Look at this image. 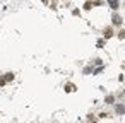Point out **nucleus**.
<instances>
[{
    "label": "nucleus",
    "mask_w": 125,
    "mask_h": 123,
    "mask_svg": "<svg viewBox=\"0 0 125 123\" xmlns=\"http://www.w3.org/2000/svg\"><path fill=\"white\" fill-rule=\"evenodd\" d=\"M111 21H113V24H115V26H120V24H122V17H120L118 14H115V16L111 17Z\"/></svg>",
    "instance_id": "f257e3e1"
},
{
    "label": "nucleus",
    "mask_w": 125,
    "mask_h": 123,
    "mask_svg": "<svg viewBox=\"0 0 125 123\" xmlns=\"http://www.w3.org/2000/svg\"><path fill=\"white\" fill-rule=\"evenodd\" d=\"M108 5H110L113 10H116V9L120 7V5H118V0H108Z\"/></svg>",
    "instance_id": "f03ea898"
},
{
    "label": "nucleus",
    "mask_w": 125,
    "mask_h": 123,
    "mask_svg": "<svg viewBox=\"0 0 125 123\" xmlns=\"http://www.w3.org/2000/svg\"><path fill=\"white\" fill-rule=\"evenodd\" d=\"M116 114H125V106L123 104H116Z\"/></svg>",
    "instance_id": "7ed1b4c3"
},
{
    "label": "nucleus",
    "mask_w": 125,
    "mask_h": 123,
    "mask_svg": "<svg viewBox=\"0 0 125 123\" xmlns=\"http://www.w3.org/2000/svg\"><path fill=\"white\" fill-rule=\"evenodd\" d=\"M65 91H67V92H74V91H75V85H74V84H67V85H65Z\"/></svg>",
    "instance_id": "20e7f679"
},
{
    "label": "nucleus",
    "mask_w": 125,
    "mask_h": 123,
    "mask_svg": "<svg viewBox=\"0 0 125 123\" xmlns=\"http://www.w3.org/2000/svg\"><path fill=\"white\" fill-rule=\"evenodd\" d=\"M4 79H5V82H10V80H14V74H10V72H9V74H5V77H4Z\"/></svg>",
    "instance_id": "39448f33"
},
{
    "label": "nucleus",
    "mask_w": 125,
    "mask_h": 123,
    "mask_svg": "<svg viewBox=\"0 0 125 123\" xmlns=\"http://www.w3.org/2000/svg\"><path fill=\"white\" fill-rule=\"evenodd\" d=\"M111 36H113V31L111 29H106L104 31V38H111Z\"/></svg>",
    "instance_id": "423d86ee"
},
{
    "label": "nucleus",
    "mask_w": 125,
    "mask_h": 123,
    "mask_svg": "<svg viewBox=\"0 0 125 123\" xmlns=\"http://www.w3.org/2000/svg\"><path fill=\"white\" fill-rule=\"evenodd\" d=\"M84 9H86V10H91V9H93V4H91V2H86V4H84Z\"/></svg>",
    "instance_id": "0eeeda50"
},
{
    "label": "nucleus",
    "mask_w": 125,
    "mask_h": 123,
    "mask_svg": "<svg viewBox=\"0 0 125 123\" xmlns=\"http://www.w3.org/2000/svg\"><path fill=\"white\" fill-rule=\"evenodd\" d=\"M113 101H115V99H113V96H108V97H106V103H108V104H110V103H113Z\"/></svg>",
    "instance_id": "6e6552de"
},
{
    "label": "nucleus",
    "mask_w": 125,
    "mask_h": 123,
    "mask_svg": "<svg viewBox=\"0 0 125 123\" xmlns=\"http://www.w3.org/2000/svg\"><path fill=\"white\" fill-rule=\"evenodd\" d=\"M118 36H120V38L123 39V38H125V31H120V33H118Z\"/></svg>",
    "instance_id": "1a4fd4ad"
},
{
    "label": "nucleus",
    "mask_w": 125,
    "mask_h": 123,
    "mask_svg": "<svg viewBox=\"0 0 125 123\" xmlns=\"http://www.w3.org/2000/svg\"><path fill=\"white\" fill-rule=\"evenodd\" d=\"M5 84V79H0V85H4Z\"/></svg>",
    "instance_id": "9d476101"
}]
</instances>
